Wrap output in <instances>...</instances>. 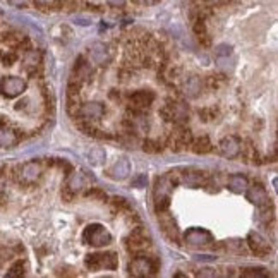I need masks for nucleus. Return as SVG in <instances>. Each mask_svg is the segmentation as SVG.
<instances>
[{"label":"nucleus","instance_id":"f257e3e1","mask_svg":"<svg viewBox=\"0 0 278 278\" xmlns=\"http://www.w3.org/2000/svg\"><path fill=\"white\" fill-rule=\"evenodd\" d=\"M179 181H181V177H179L177 172H168L162 177H157L153 187V203L157 213L168 210V206H170V192Z\"/></svg>","mask_w":278,"mask_h":278},{"label":"nucleus","instance_id":"f03ea898","mask_svg":"<svg viewBox=\"0 0 278 278\" xmlns=\"http://www.w3.org/2000/svg\"><path fill=\"white\" fill-rule=\"evenodd\" d=\"M43 162L40 160H31V162H26L22 165H17V167L11 168V177L21 186H35L36 182L40 181L41 175H43Z\"/></svg>","mask_w":278,"mask_h":278},{"label":"nucleus","instance_id":"7ed1b4c3","mask_svg":"<svg viewBox=\"0 0 278 278\" xmlns=\"http://www.w3.org/2000/svg\"><path fill=\"white\" fill-rule=\"evenodd\" d=\"M124 244L131 256H139V254H146L149 251V247H151V237H149L148 230H144L143 227H136L125 237Z\"/></svg>","mask_w":278,"mask_h":278},{"label":"nucleus","instance_id":"20e7f679","mask_svg":"<svg viewBox=\"0 0 278 278\" xmlns=\"http://www.w3.org/2000/svg\"><path fill=\"white\" fill-rule=\"evenodd\" d=\"M127 270H129V275L133 276H153L157 275L160 270V261L158 258L155 256L139 254V256L133 258V261L127 266Z\"/></svg>","mask_w":278,"mask_h":278},{"label":"nucleus","instance_id":"39448f33","mask_svg":"<svg viewBox=\"0 0 278 278\" xmlns=\"http://www.w3.org/2000/svg\"><path fill=\"white\" fill-rule=\"evenodd\" d=\"M84 266L91 271L100 270H117L119 258L115 252H91L84 258Z\"/></svg>","mask_w":278,"mask_h":278},{"label":"nucleus","instance_id":"423d86ee","mask_svg":"<svg viewBox=\"0 0 278 278\" xmlns=\"http://www.w3.org/2000/svg\"><path fill=\"white\" fill-rule=\"evenodd\" d=\"M160 115L167 122L186 124V120L189 119V107L181 100H168L160 110Z\"/></svg>","mask_w":278,"mask_h":278},{"label":"nucleus","instance_id":"0eeeda50","mask_svg":"<svg viewBox=\"0 0 278 278\" xmlns=\"http://www.w3.org/2000/svg\"><path fill=\"white\" fill-rule=\"evenodd\" d=\"M83 240L93 247H105L112 242V234L100 223H91L84 229Z\"/></svg>","mask_w":278,"mask_h":278},{"label":"nucleus","instance_id":"6e6552de","mask_svg":"<svg viewBox=\"0 0 278 278\" xmlns=\"http://www.w3.org/2000/svg\"><path fill=\"white\" fill-rule=\"evenodd\" d=\"M155 102V93L149 89H138V91L131 93L129 95V110L133 112V115H146V112L151 108Z\"/></svg>","mask_w":278,"mask_h":278},{"label":"nucleus","instance_id":"1a4fd4ad","mask_svg":"<svg viewBox=\"0 0 278 278\" xmlns=\"http://www.w3.org/2000/svg\"><path fill=\"white\" fill-rule=\"evenodd\" d=\"M191 141H192V133L189 127H186V124H175L167 144L170 146L173 151H184V149H187L191 146Z\"/></svg>","mask_w":278,"mask_h":278},{"label":"nucleus","instance_id":"9d476101","mask_svg":"<svg viewBox=\"0 0 278 278\" xmlns=\"http://www.w3.org/2000/svg\"><path fill=\"white\" fill-rule=\"evenodd\" d=\"M184 242L187 244L189 247L194 249H201V247H208L215 242L213 234L206 229H189L186 234H184Z\"/></svg>","mask_w":278,"mask_h":278},{"label":"nucleus","instance_id":"9b49d317","mask_svg":"<svg viewBox=\"0 0 278 278\" xmlns=\"http://www.w3.org/2000/svg\"><path fill=\"white\" fill-rule=\"evenodd\" d=\"M26 91V81L17 76H6L0 79V93L6 98H16Z\"/></svg>","mask_w":278,"mask_h":278},{"label":"nucleus","instance_id":"f8f14e48","mask_svg":"<svg viewBox=\"0 0 278 278\" xmlns=\"http://www.w3.org/2000/svg\"><path fill=\"white\" fill-rule=\"evenodd\" d=\"M86 184H88V179L83 172L69 173L67 181H65V186H64V191H62V197L70 201L74 196L78 194V192H81L83 187H86Z\"/></svg>","mask_w":278,"mask_h":278},{"label":"nucleus","instance_id":"ddd939ff","mask_svg":"<svg viewBox=\"0 0 278 278\" xmlns=\"http://www.w3.org/2000/svg\"><path fill=\"white\" fill-rule=\"evenodd\" d=\"M246 244H247L249 251H251L252 254H256L258 258H265L271 252L270 240L265 239L261 234H258V232H249L247 239H246Z\"/></svg>","mask_w":278,"mask_h":278},{"label":"nucleus","instance_id":"4468645a","mask_svg":"<svg viewBox=\"0 0 278 278\" xmlns=\"http://www.w3.org/2000/svg\"><path fill=\"white\" fill-rule=\"evenodd\" d=\"M105 107H103V103L100 102H88V103H83L81 107L78 108V114L76 117L79 119L86 120V122H96L100 120L103 115H105Z\"/></svg>","mask_w":278,"mask_h":278},{"label":"nucleus","instance_id":"2eb2a0df","mask_svg":"<svg viewBox=\"0 0 278 278\" xmlns=\"http://www.w3.org/2000/svg\"><path fill=\"white\" fill-rule=\"evenodd\" d=\"M158 223H160V229L163 230V234L167 235L168 240H172V242H179V240H181V232H179L175 220H173V216H170L168 210L158 211Z\"/></svg>","mask_w":278,"mask_h":278},{"label":"nucleus","instance_id":"dca6fc26","mask_svg":"<svg viewBox=\"0 0 278 278\" xmlns=\"http://www.w3.org/2000/svg\"><path fill=\"white\" fill-rule=\"evenodd\" d=\"M247 199L252 203V205H256L259 210L263 208H271V197L268 194V191L265 187L261 186V184H254V186L247 187Z\"/></svg>","mask_w":278,"mask_h":278},{"label":"nucleus","instance_id":"f3484780","mask_svg":"<svg viewBox=\"0 0 278 278\" xmlns=\"http://www.w3.org/2000/svg\"><path fill=\"white\" fill-rule=\"evenodd\" d=\"M240 143H242V141H240L237 136H225L218 143V151L221 157L234 160L237 158L240 153Z\"/></svg>","mask_w":278,"mask_h":278},{"label":"nucleus","instance_id":"a211bd4d","mask_svg":"<svg viewBox=\"0 0 278 278\" xmlns=\"http://www.w3.org/2000/svg\"><path fill=\"white\" fill-rule=\"evenodd\" d=\"M93 70H91V65L84 57H79L76 60V65H74V70H72V76H70V81L78 83L83 86V83H86L89 78H91Z\"/></svg>","mask_w":278,"mask_h":278},{"label":"nucleus","instance_id":"6ab92c4d","mask_svg":"<svg viewBox=\"0 0 278 278\" xmlns=\"http://www.w3.org/2000/svg\"><path fill=\"white\" fill-rule=\"evenodd\" d=\"M91 59H93V62L98 65H107L112 62V59H114V50H112L108 45L95 43L91 46Z\"/></svg>","mask_w":278,"mask_h":278},{"label":"nucleus","instance_id":"aec40b11","mask_svg":"<svg viewBox=\"0 0 278 278\" xmlns=\"http://www.w3.org/2000/svg\"><path fill=\"white\" fill-rule=\"evenodd\" d=\"M19 133L9 125V122L0 125V148H12L19 143Z\"/></svg>","mask_w":278,"mask_h":278},{"label":"nucleus","instance_id":"412c9836","mask_svg":"<svg viewBox=\"0 0 278 278\" xmlns=\"http://www.w3.org/2000/svg\"><path fill=\"white\" fill-rule=\"evenodd\" d=\"M208 175L210 173H206L205 170L191 168V170H186V173H182V182L187 184V186H191V187H205Z\"/></svg>","mask_w":278,"mask_h":278},{"label":"nucleus","instance_id":"4be33fe9","mask_svg":"<svg viewBox=\"0 0 278 278\" xmlns=\"http://www.w3.org/2000/svg\"><path fill=\"white\" fill-rule=\"evenodd\" d=\"M22 62H24L26 72L30 74V76H36V74H38L40 65H41V54H40V52H36L35 48L26 50Z\"/></svg>","mask_w":278,"mask_h":278},{"label":"nucleus","instance_id":"5701e85b","mask_svg":"<svg viewBox=\"0 0 278 278\" xmlns=\"http://www.w3.org/2000/svg\"><path fill=\"white\" fill-rule=\"evenodd\" d=\"M129 173H131L129 162H127L125 158H120L119 162H115L110 168H108L107 175L110 179H114V181H124V179L129 177Z\"/></svg>","mask_w":278,"mask_h":278},{"label":"nucleus","instance_id":"b1692460","mask_svg":"<svg viewBox=\"0 0 278 278\" xmlns=\"http://www.w3.org/2000/svg\"><path fill=\"white\" fill-rule=\"evenodd\" d=\"M227 186L230 191L240 194V192H244L249 187V181L246 175H242V173H230L227 177Z\"/></svg>","mask_w":278,"mask_h":278},{"label":"nucleus","instance_id":"393cba45","mask_svg":"<svg viewBox=\"0 0 278 278\" xmlns=\"http://www.w3.org/2000/svg\"><path fill=\"white\" fill-rule=\"evenodd\" d=\"M239 157L244 158V162L247 163H259V153L256 149V146L252 144V141H244L240 143V153Z\"/></svg>","mask_w":278,"mask_h":278},{"label":"nucleus","instance_id":"a878e982","mask_svg":"<svg viewBox=\"0 0 278 278\" xmlns=\"http://www.w3.org/2000/svg\"><path fill=\"white\" fill-rule=\"evenodd\" d=\"M191 149L196 155H208L213 151V143L210 141L208 136H201V138H192L191 141Z\"/></svg>","mask_w":278,"mask_h":278},{"label":"nucleus","instance_id":"bb28decb","mask_svg":"<svg viewBox=\"0 0 278 278\" xmlns=\"http://www.w3.org/2000/svg\"><path fill=\"white\" fill-rule=\"evenodd\" d=\"M184 89H186V95L187 96H191V98L199 96V93H201V89H203L201 79L197 78V76H191L186 81V84H184Z\"/></svg>","mask_w":278,"mask_h":278},{"label":"nucleus","instance_id":"cd10ccee","mask_svg":"<svg viewBox=\"0 0 278 278\" xmlns=\"http://www.w3.org/2000/svg\"><path fill=\"white\" fill-rule=\"evenodd\" d=\"M112 206H114L115 210L122 211V213H131V211H133V206H131V203L127 201L125 197H122V196L112 197Z\"/></svg>","mask_w":278,"mask_h":278},{"label":"nucleus","instance_id":"c85d7f7f","mask_svg":"<svg viewBox=\"0 0 278 278\" xmlns=\"http://www.w3.org/2000/svg\"><path fill=\"white\" fill-rule=\"evenodd\" d=\"M143 149H144L146 153L155 155V153H162L163 151V146L157 139H146L144 143H143Z\"/></svg>","mask_w":278,"mask_h":278},{"label":"nucleus","instance_id":"c756f323","mask_svg":"<svg viewBox=\"0 0 278 278\" xmlns=\"http://www.w3.org/2000/svg\"><path fill=\"white\" fill-rule=\"evenodd\" d=\"M240 275L246 278H265L268 276V273L265 271V268H242Z\"/></svg>","mask_w":278,"mask_h":278},{"label":"nucleus","instance_id":"7c9ffc66","mask_svg":"<svg viewBox=\"0 0 278 278\" xmlns=\"http://www.w3.org/2000/svg\"><path fill=\"white\" fill-rule=\"evenodd\" d=\"M24 275H26V265H24L22 259L14 263L7 271V276H24Z\"/></svg>","mask_w":278,"mask_h":278},{"label":"nucleus","instance_id":"2f4dec72","mask_svg":"<svg viewBox=\"0 0 278 278\" xmlns=\"http://www.w3.org/2000/svg\"><path fill=\"white\" fill-rule=\"evenodd\" d=\"M105 157H107V155L102 148H93L91 151L88 153L89 162H91L93 165H102L103 162H105Z\"/></svg>","mask_w":278,"mask_h":278},{"label":"nucleus","instance_id":"473e14b6","mask_svg":"<svg viewBox=\"0 0 278 278\" xmlns=\"http://www.w3.org/2000/svg\"><path fill=\"white\" fill-rule=\"evenodd\" d=\"M86 197H91V199H96V201H107L105 191H102L100 187H91V189H88Z\"/></svg>","mask_w":278,"mask_h":278},{"label":"nucleus","instance_id":"72a5a7b5","mask_svg":"<svg viewBox=\"0 0 278 278\" xmlns=\"http://www.w3.org/2000/svg\"><path fill=\"white\" fill-rule=\"evenodd\" d=\"M199 117L205 122H210V120H215L216 117V110L215 108H203V110H199Z\"/></svg>","mask_w":278,"mask_h":278},{"label":"nucleus","instance_id":"f704fd0d","mask_svg":"<svg viewBox=\"0 0 278 278\" xmlns=\"http://www.w3.org/2000/svg\"><path fill=\"white\" fill-rule=\"evenodd\" d=\"M206 88H218V86H221V84L225 83V79L221 78V76H208L206 78Z\"/></svg>","mask_w":278,"mask_h":278},{"label":"nucleus","instance_id":"c9c22d12","mask_svg":"<svg viewBox=\"0 0 278 278\" xmlns=\"http://www.w3.org/2000/svg\"><path fill=\"white\" fill-rule=\"evenodd\" d=\"M203 6L206 7H218V6H225V4H229L230 0H201Z\"/></svg>","mask_w":278,"mask_h":278},{"label":"nucleus","instance_id":"e433bc0d","mask_svg":"<svg viewBox=\"0 0 278 278\" xmlns=\"http://www.w3.org/2000/svg\"><path fill=\"white\" fill-rule=\"evenodd\" d=\"M17 60V55H16V52H11V54H6L2 57V62L4 65H12L14 62Z\"/></svg>","mask_w":278,"mask_h":278},{"label":"nucleus","instance_id":"4c0bfd02","mask_svg":"<svg viewBox=\"0 0 278 278\" xmlns=\"http://www.w3.org/2000/svg\"><path fill=\"white\" fill-rule=\"evenodd\" d=\"M35 4L38 6L40 9H54V4H55V0H35Z\"/></svg>","mask_w":278,"mask_h":278},{"label":"nucleus","instance_id":"58836bf2","mask_svg":"<svg viewBox=\"0 0 278 278\" xmlns=\"http://www.w3.org/2000/svg\"><path fill=\"white\" fill-rule=\"evenodd\" d=\"M146 182H148V179H146V175H139V177H136L134 181H133V186H134V187H144V186H146Z\"/></svg>","mask_w":278,"mask_h":278},{"label":"nucleus","instance_id":"ea45409f","mask_svg":"<svg viewBox=\"0 0 278 278\" xmlns=\"http://www.w3.org/2000/svg\"><path fill=\"white\" fill-rule=\"evenodd\" d=\"M9 2H11L12 6H16V7H22V6H26V4H28V0H9Z\"/></svg>","mask_w":278,"mask_h":278},{"label":"nucleus","instance_id":"a19ab883","mask_svg":"<svg viewBox=\"0 0 278 278\" xmlns=\"http://www.w3.org/2000/svg\"><path fill=\"white\" fill-rule=\"evenodd\" d=\"M110 6H114V7H119V6H124V2L125 0H107Z\"/></svg>","mask_w":278,"mask_h":278},{"label":"nucleus","instance_id":"79ce46f5","mask_svg":"<svg viewBox=\"0 0 278 278\" xmlns=\"http://www.w3.org/2000/svg\"><path fill=\"white\" fill-rule=\"evenodd\" d=\"M197 275H199V276H215L216 271H199Z\"/></svg>","mask_w":278,"mask_h":278}]
</instances>
